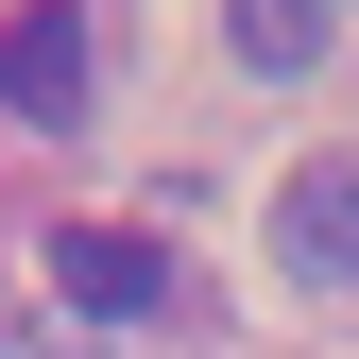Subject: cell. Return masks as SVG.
<instances>
[{
  "instance_id": "obj_1",
  "label": "cell",
  "mask_w": 359,
  "mask_h": 359,
  "mask_svg": "<svg viewBox=\"0 0 359 359\" xmlns=\"http://www.w3.org/2000/svg\"><path fill=\"white\" fill-rule=\"evenodd\" d=\"M86 103H103L86 0H18V18H0V120H18V137H86Z\"/></svg>"
},
{
  "instance_id": "obj_2",
  "label": "cell",
  "mask_w": 359,
  "mask_h": 359,
  "mask_svg": "<svg viewBox=\"0 0 359 359\" xmlns=\"http://www.w3.org/2000/svg\"><path fill=\"white\" fill-rule=\"evenodd\" d=\"M274 274L291 291H359V154H308L274 189Z\"/></svg>"
},
{
  "instance_id": "obj_3",
  "label": "cell",
  "mask_w": 359,
  "mask_h": 359,
  "mask_svg": "<svg viewBox=\"0 0 359 359\" xmlns=\"http://www.w3.org/2000/svg\"><path fill=\"white\" fill-rule=\"evenodd\" d=\"M52 291L103 308V325H137V308L171 291V240H154V222H52Z\"/></svg>"
},
{
  "instance_id": "obj_4",
  "label": "cell",
  "mask_w": 359,
  "mask_h": 359,
  "mask_svg": "<svg viewBox=\"0 0 359 359\" xmlns=\"http://www.w3.org/2000/svg\"><path fill=\"white\" fill-rule=\"evenodd\" d=\"M222 34H240V69H257V86H308V69H325V0H240Z\"/></svg>"
}]
</instances>
